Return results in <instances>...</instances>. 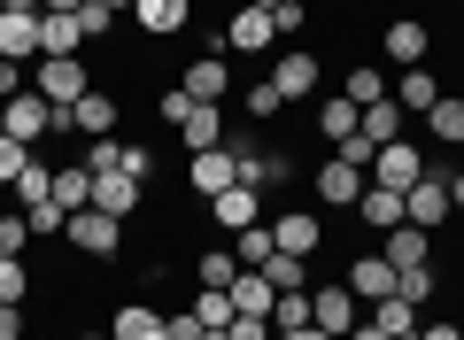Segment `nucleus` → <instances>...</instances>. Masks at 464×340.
<instances>
[{
	"label": "nucleus",
	"instance_id": "nucleus-17",
	"mask_svg": "<svg viewBox=\"0 0 464 340\" xmlns=\"http://www.w3.org/2000/svg\"><path fill=\"white\" fill-rule=\"evenodd\" d=\"M209 217L225 232H248V225H264V194H256V186H225V194L209 201Z\"/></svg>",
	"mask_w": 464,
	"mask_h": 340
},
{
	"label": "nucleus",
	"instance_id": "nucleus-10",
	"mask_svg": "<svg viewBox=\"0 0 464 340\" xmlns=\"http://www.w3.org/2000/svg\"><path fill=\"white\" fill-rule=\"evenodd\" d=\"M418 179H426V162H418L411 140H387L380 155H372V186H395L402 194V186H418Z\"/></svg>",
	"mask_w": 464,
	"mask_h": 340
},
{
	"label": "nucleus",
	"instance_id": "nucleus-47",
	"mask_svg": "<svg viewBox=\"0 0 464 340\" xmlns=\"http://www.w3.org/2000/svg\"><path fill=\"white\" fill-rule=\"evenodd\" d=\"M163 325H170V340H201V333H209V325H201V317H194V302H186V309H170V317H163Z\"/></svg>",
	"mask_w": 464,
	"mask_h": 340
},
{
	"label": "nucleus",
	"instance_id": "nucleus-30",
	"mask_svg": "<svg viewBox=\"0 0 464 340\" xmlns=\"http://www.w3.org/2000/svg\"><path fill=\"white\" fill-rule=\"evenodd\" d=\"M372 325H380L387 340H418V302H402V294H387V302H372Z\"/></svg>",
	"mask_w": 464,
	"mask_h": 340
},
{
	"label": "nucleus",
	"instance_id": "nucleus-2",
	"mask_svg": "<svg viewBox=\"0 0 464 340\" xmlns=\"http://www.w3.org/2000/svg\"><path fill=\"white\" fill-rule=\"evenodd\" d=\"M449 217H457V201H449V170H433V162H426V179H418V186H402V225L441 232Z\"/></svg>",
	"mask_w": 464,
	"mask_h": 340
},
{
	"label": "nucleus",
	"instance_id": "nucleus-42",
	"mask_svg": "<svg viewBox=\"0 0 464 340\" xmlns=\"http://www.w3.org/2000/svg\"><path fill=\"white\" fill-rule=\"evenodd\" d=\"M24 294H32V271H24V256H0V302H16V309H24Z\"/></svg>",
	"mask_w": 464,
	"mask_h": 340
},
{
	"label": "nucleus",
	"instance_id": "nucleus-31",
	"mask_svg": "<svg viewBox=\"0 0 464 340\" xmlns=\"http://www.w3.org/2000/svg\"><path fill=\"white\" fill-rule=\"evenodd\" d=\"M387 85H395V78H387L380 63H348V78H341V93L356 101V109H364V101H387Z\"/></svg>",
	"mask_w": 464,
	"mask_h": 340
},
{
	"label": "nucleus",
	"instance_id": "nucleus-25",
	"mask_svg": "<svg viewBox=\"0 0 464 340\" xmlns=\"http://www.w3.org/2000/svg\"><path fill=\"white\" fill-rule=\"evenodd\" d=\"M54 209H93V170L85 162H54Z\"/></svg>",
	"mask_w": 464,
	"mask_h": 340
},
{
	"label": "nucleus",
	"instance_id": "nucleus-58",
	"mask_svg": "<svg viewBox=\"0 0 464 340\" xmlns=\"http://www.w3.org/2000/svg\"><path fill=\"white\" fill-rule=\"evenodd\" d=\"M70 340H109V333H70Z\"/></svg>",
	"mask_w": 464,
	"mask_h": 340
},
{
	"label": "nucleus",
	"instance_id": "nucleus-52",
	"mask_svg": "<svg viewBox=\"0 0 464 340\" xmlns=\"http://www.w3.org/2000/svg\"><path fill=\"white\" fill-rule=\"evenodd\" d=\"M85 0H47V8H39V16H78Z\"/></svg>",
	"mask_w": 464,
	"mask_h": 340
},
{
	"label": "nucleus",
	"instance_id": "nucleus-59",
	"mask_svg": "<svg viewBox=\"0 0 464 340\" xmlns=\"http://www.w3.org/2000/svg\"><path fill=\"white\" fill-rule=\"evenodd\" d=\"M201 340H232V333H201Z\"/></svg>",
	"mask_w": 464,
	"mask_h": 340
},
{
	"label": "nucleus",
	"instance_id": "nucleus-34",
	"mask_svg": "<svg viewBox=\"0 0 464 340\" xmlns=\"http://www.w3.org/2000/svg\"><path fill=\"white\" fill-rule=\"evenodd\" d=\"M317 131H325V140L341 147L348 131H356V101H348V93H333V101H317Z\"/></svg>",
	"mask_w": 464,
	"mask_h": 340
},
{
	"label": "nucleus",
	"instance_id": "nucleus-9",
	"mask_svg": "<svg viewBox=\"0 0 464 340\" xmlns=\"http://www.w3.org/2000/svg\"><path fill=\"white\" fill-rule=\"evenodd\" d=\"M47 101H39V93H16V101H0V131H8V140H24V147H39V140H47Z\"/></svg>",
	"mask_w": 464,
	"mask_h": 340
},
{
	"label": "nucleus",
	"instance_id": "nucleus-14",
	"mask_svg": "<svg viewBox=\"0 0 464 340\" xmlns=\"http://www.w3.org/2000/svg\"><path fill=\"white\" fill-rule=\"evenodd\" d=\"M348 294H356V302H387V294H395V263L380 256V248H372V256H356L348 263V278H341Z\"/></svg>",
	"mask_w": 464,
	"mask_h": 340
},
{
	"label": "nucleus",
	"instance_id": "nucleus-55",
	"mask_svg": "<svg viewBox=\"0 0 464 340\" xmlns=\"http://www.w3.org/2000/svg\"><path fill=\"white\" fill-rule=\"evenodd\" d=\"M8 8H16V16H39V8H47V0H8Z\"/></svg>",
	"mask_w": 464,
	"mask_h": 340
},
{
	"label": "nucleus",
	"instance_id": "nucleus-33",
	"mask_svg": "<svg viewBox=\"0 0 464 340\" xmlns=\"http://www.w3.org/2000/svg\"><path fill=\"white\" fill-rule=\"evenodd\" d=\"M271 248H279V240H271V225L232 232V256H240V271H264V263H271Z\"/></svg>",
	"mask_w": 464,
	"mask_h": 340
},
{
	"label": "nucleus",
	"instance_id": "nucleus-45",
	"mask_svg": "<svg viewBox=\"0 0 464 340\" xmlns=\"http://www.w3.org/2000/svg\"><path fill=\"white\" fill-rule=\"evenodd\" d=\"M302 24H310V8H302V0H279V8H271V32H279V39H295Z\"/></svg>",
	"mask_w": 464,
	"mask_h": 340
},
{
	"label": "nucleus",
	"instance_id": "nucleus-43",
	"mask_svg": "<svg viewBox=\"0 0 464 340\" xmlns=\"http://www.w3.org/2000/svg\"><path fill=\"white\" fill-rule=\"evenodd\" d=\"M32 155H39V147H24V140H8V131H0V186H16Z\"/></svg>",
	"mask_w": 464,
	"mask_h": 340
},
{
	"label": "nucleus",
	"instance_id": "nucleus-50",
	"mask_svg": "<svg viewBox=\"0 0 464 340\" xmlns=\"http://www.w3.org/2000/svg\"><path fill=\"white\" fill-rule=\"evenodd\" d=\"M418 340H464V325H418Z\"/></svg>",
	"mask_w": 464,
	"mask_h": 340
},
{
	"label": "nucleus",
	"instance_id": "nucleus-53",
	"mask_svg": "<svg viewBox=\"0 0 464 340\" xmlns=\"http://www.w3.org/2000/svg\"><path fill=\"white\" fill-rule=\"evenodd\" d=\"M449 201H457V209H464V170H449Z\"/></svg>",
	"mask_w": 464,
	"mask_h": 340
},
{
	"label": "nucleus",
	"instance_id": "nucleus-39",
	"mask_svg": "<svg viewBox=\"0 0 464 340\" xmlns=\"http://www.w3.org/2000/svg\"><path fill=\"white\" fill-rule=\"evenodd\" d=\"M194 278L201 287H232V278H240V256H232V248H209V256L194 263Z\"/></svg>",
	"mask_w": 464,
	"mask_h": 340
},
{
	"label": "nucleus",
	"instance_id": "nucleus-32",
	"mask_svg": "<svg viewBox=\"0 0 464 340\" xmlns=\"http://www.w3.org/2000/svg\"><path fill=\"white\" fill-rule=\"evenodd\" d=\"M39 54H85L78 16H39Z\"/></svg>",
	"mask_w": 464,
	"mask_h": 340
},
{
	"label": "nucleus",
	"instance_id": "nucleus-15",
	"mask_svg": "<svg viewBox=\"0 0 464 340\" xmlns=\"http://www.w3.org/2000/svg\"><path fill=\"white\" fill-rule=\"evenodd\" d=\"M132 24L148 39H179L186 24H194V0H132Z\"/></svg>",
	"mask_w": 464,
	"mask_h": 340
},
{
	"label": "nucleus",
	"instance_id": "nucleus-41",
	"mask_svg": "<svg viewBox=\"0 0 464 340\" xmlns=\"http://www.w3.org/2000/svg\"><path fill=\"white\" fill-rule=\"evenodd\" d=\"M32 240H39V232H32V217H24V209H8V217H0V256H24Z\"/></svg>",
	"mask_w": 464,
	"mask_h": 340
},
{
	"label": "nucleus",
	"instance_id": "nucleus-3",
	"mask_svg": "<svg viewBox=\"0 0 464 340\" xmlns=\"http://www.w3.org/2000/svg\"><path fill=\"white\" fill-rule=\"evenodd\" d=\"M271 85H279V101H317V85H325V63H317L310 47H286L279 63H271Z\"/></svg>",
	"mask_w": 464,
	"mask_h": 340
},
{
	"label": "nucleus",
	"instance_id": "nucleus-11",
	"mask_svg": "<svg viewBox=\"0 0 464 340\" xmlns=\"http://www.w3.org/2000/svg\"><path fill=\"white\" fill-rule=\"evenodd\" d=\"M140 201H148V186H140V179H124V170H93V209H101V217L124 225Z\"/></svg>",
	"mask_w": 464,
	"mask_h": 340
},
{
	"label": "nucleus",
	"instance_id": "nucleus-49",
	"mask_svg": "<svg viewBox=\"0 0 464 340\" xmlns=\"http://www.w3.org/2000/svg\"><path fill=\"white\" fill-rule=\"evenodd\" d=\"M0 340H24V309L16 302H0Z\"/></svg>",
	"mask_w": 464,
	"mask_h": 340
},
{
	"label": "nucleus",
	"instance_id": "nucleus-19",
	"mask_svg": "<svg viewBox=\"0 0 464 340\" xmlns=\"http://www.w3.org/2000/svg\"><path fill=\"white\" fill-rule=\"evenodd\" d=\"M426 47H433V32H426V24H411V16L387 24V39H380V54H387L395 70H418V63H426Z\"/></svg>",
	"mask_w": 464,
	"mask_h": 340
},
{
	"label": "nucleus",
	"instance_id": "nucleus-29",
	"mask_svg": "<svg viewBox=\"0 0 464 340\" xmlns=\"http://www.w3.org/2000/svg\"><path fill=\"white\" fill-rule=\"evenodd\" d=\"M8 194H16V209H39V201H54V162H47V155H32V162H24V179L8 186Z\"/></svg>",
	"mask_w": 464,
	"mask_h": 340
},
{
	"label": "nucleus",
	"instance_id": "nucleus-44",
	"mask_svg": "<svg viewBox=\"0 0 464 340\" xmlns=\"http://www.w3.org/2000/svg\"><path fill=\"white\" fill-rule=\"evenodd\" d=\"M116 170H124V179H140V186H148V179H155V147L124 140V155H116Z\"/></svg>",
	"mask_w": 464,
	"mask_h": 340
},
{
	"label": "nucleus",
	"instance_id": "nucleus-13",
	"mask_svg": "<svg viewBox=\"0 0 464 340\" xmlns=\"http://www.w3.org/2000/svg\"><path fill=\"white\" fill-rule=\"evenodd\" d=\"M179 85H186L194 101H232V54H194Z\"/></svg>",
	"mask_w": 464,
	"mask_h": 340
},
{
	"label": "nucleus",
	"instance_id": "nucleus-40",
	"mask_svg": "<svg viewBox=\"0 0 464 340\" xmlns=\"http://www.w3.org/2000/svg\"><path fill=\"white\" fill-rule=\"evenodd\" d=\"M395 294H402V302H418V309H426L433 294H441V278H433V263H418V271H395Z\"/></svg>",
	"mask_w": 464,
	"mask_h": 340
},
{
	"label": "nucleus",
	"instance_id": "nucleus-27",
	"mask_svg": "<svg viewBox=\"0 0 464 340\" xmlns=\"http://www.w3.org/2000/svg\"><path fill=\"white\" fill-rule=\"evenodd\" d=\"M418 124H426V131H433L441 147H464V93H441V101H433L426 116H418Z\"/></svg>",
	"mask_w": 464,
	"mask_h": 340
},
{
	"label": "nucleus",
	"instance_id": "nucleus-37",
	"mask_svg": "<svg viewBox=\"0 0 464 340\" xmlns=\"http://www.w3.org/2000/svg\"><path fill=\"white\" fill-rule=\"evenodd\" d=\"M194 317L209 325V333H225V325H232V287H201L194 294Z\"/></svg>",
	"mask_w": 464,
	"mask_h": 340
},
{
	"label": "nucleus",
	"instance_id": "nucleus-8",
	"mask_svg": "<svg viewBox=\"0 0 464 340\" xmlns=\"http://www.w3.org/2000/svg\"><path fill=\"white\" fill-rule=\"evenodd\" d=\"M271 240H279V256H302V263H310L317 248H325V217L286 209V217H271Z\"/></svg>",
	"mask_w": 464,
	"mask_h": 340
},
{
	"label": "nucleus",
	"instance_id": "nucleus-4",
	"mask_svg": "<svg viewBox=\"0 0 464 340\" xmlns=\"http://www.w3.org/2000/svg\"><path fill=\"white\" fill-rule=\"evenodd\" d=\"M232 124H225V101H194V109L179 116V147L186 155H209V147H225Z\"/></svg>",
	"mask_w": 464,
	"mask_h": 340
},
{
	"label": "nucleus",
	"instance_id": "nucleus-23",
	"mask_svg": "<svg viewBox=\"0 0 464 340\" xmlns=\"http://www.w3.org/2000/svg\"><path fill=\"white\" fill-rule=\"evenodd\" d=\"M0 54H8V63H39V16L0 8Z\"/></svg>",
	"mask_w": 464,
	"mask_h": 340
},
{
	"label": "nucleus",
	"instance_id": "nucleus-54",
	"mask_svg": "<svg viewBox=\"0 0 464 340\" xmlns=\"http://www.w3.org/2000/svg\"><path fill=\"white\" fill-rule=\"evenodd\" d=\"M279 340H333V333H317V325H302V333H279Z\"/></svg>",
	"mask_w": 464,
	"mask_h": 340
},
{
	"label": "nucleus",
	"instance_id": "nucleus-22",
	"mask_svg": "<svg viewBox=\"0 0 464 340\" xmlns=\"http://www.w3.org/2000/svg\"><path fill=\"white\" fill-rule=\"evenodd\" d=\"M387 93H395V109H402V116H426L433 101H441V78H433V70L418 63V70H402V78L387 85Z\"/></svg>",
	"mask_w": 464,
	"mask_h": 340
},
{
	"label": "nucleus",
	"instance_id": "nucleus-46",
	"mask_svg": "<svg viewBox=\"0 0 464 340\" xmlns=\"http://www.w3.org/2000/svg\"><path fill=\"white\" fill-rule=\"evenodd\" d=\"M109 8H93V0H85V8H78V32H85V47H101V39H109Z\"/></svg>",
	"mask_w": 464,
	"mask_h": 340
},
{
	"label": "nucleus",
	"instance_id": "nucleus-18",
	"mask_svg": "<svg viewBox=\"0 0 464 340\" xmlns=\"http://www.w3.org/2000/svg\"><path fill=\"white\" fill-rule=\"evenodd\" d=\"M356 131H364L372 147H387V140H411V116H402L395 93H387V101H364V109H356Z\"/></svg>",
	"mask_w": 464,
	"mask_h": 340
},
{
	"label": "nucleus",
	"instance_id": "nucleus-26",
	"mask_svg": "<svg viewBox=\"0 0 464 340\" xmlns=\"http://www.w3.org/2000/svg\"><path fill=\"white\" fill-rule=\"evenodd\" d=\"M356 217H364L372 232H395L402 225V194L395 186H364V194H356Z\"/></svg>",
	"mask_w": 464,
	"mask_h": 340
},
{
	"label": "nucleus",
	"instance_id": "nucleus-57",
	"mask_svg": "<svg viewBox=\"0 0 464 340\" xmlns=\"http://www.w3.org/2000/svg\"><path fill=\"white\" fill-rule=\"evenodd\" d=\"M240 8H279V0H240Z\"/></svg>",
	"mask_w": 464,
	"mask_h": 340
},
{
	"label": "nucleus",
	"instance_id": "nucleus-24",
	"mask_svg": "<svg viewBox=\"0 0 464 340\" xmlns=\"http://www.w3.org/2000/svg\"><path fill=\"white\" fill-rule=\"evenodd\" d=\"M271 39H279V32H271V8H240L232 32H225V47H232V54H264Z\"/></svg>",
	"mask_w": 464,
	"mask_h": 340
},
{
	"label": "nucleus",
	"instance_id": "nucleus-56",
	"mask_svg": "<svg viewBox=\"0 0 464 340\" xmlns=\"http://www.w3.org/2000/svg\"><path fill=\"white\" fill-rule=\"evenodd\" d=\"M93 8H109V16H124V8H132V0H93Z\"/></svg>",
	"mask_w": 464,
	"mask_h": 340
},
{
	"label": "nucleus",
	"instance_id": "nucleus-5",
	"mask_svg": "<svg viewBox=\"0 0 464 340\" xmlns=\"http://www.w3.org/2000/svg\"><path fill=\"white\" fill-rule=\"evenodd\" d=\"M364 170H356V162H341V155H333V162H317V170H310V194L317 201H325V209H356V194H364Z\"/></svg>",
	"mask_w": 464,
	"mask_h": 340
},
{
	"label": "nucleus",
	"instance_id": "nucleus-6",
	"mask_svg": "<svg viewBox=\"0 0 464 340\" xmlns=\"http://www.w3.org/2000/svg\"><path fill=\"white\" fill-rule=\"evenodd\" d=\"M63 240L85 248V256H116V248H124V225H116V217H101V209H70Z\"/></svg>",
	"mask_w": 464,
	"mask_h": 340
},
{
	"label": "nucleus",
	"instance_id": "nucleus-1",
	"mask_svg": "<svg viewBox=\"0 0 464 340\" xmlns=\"http://www.w3.org/2000/svg\"><path fill=\"white\" fill-rule=\"evenodd\" d=\"M32 93L54 101V109L85 101V93H93V70H85V54H39V63H32Z\"/></svg>",
	"mask_w": 464,
	"mask_h": 340
},
{
	"label": "nucleus",
	"instance_id": "nucleus-51",
	"mask_svg": "<svg viewBox=\"0 0 464 340\" xmlns=\"http://www.w3.org/2000/svg\"><path fill=\"white\" fill-rule=\"evenodd\" d=\"M341 340H387V333H380V325H372V317H364V325H348V333H341Z\"/></svg>",
	"mask_w": 464,
	"mask_h": 340
},
{
	"label": "nucleus",
	"instance_id": "nucleus-20",
	"mask_svg": "<svg viewBox=\"0 0 464 340\" xmlns=\"http://www.w3.org/2000/svg\"><path fill=\"white\" fill-rule=\"evenodd\" d=\"M109 340H170V325H163V309H155V302H124L109 317Z\"/></svg>",
	"mask_w": 464,
	"mask_h": 340
},
{
	"label": "nucleus",
	"instance_id": "nucleus-35",
	"mask_svg": "<svg viewBox=\"0 0 464 340\" xmlns=\"http://www.w3.org/2000/svg\"><path fill=\"white\" fill-rule=\"evenodd\" d=\"M264 278H271V294H302V287H310V263H302V256H279V248H271Z\"/></svg>",
	"mask_w": 464,
	"mask_h": 340
},
{
	"label": "nucleus",
	"instance_id": "nucleus-12",
	"mask_svg": "<svg viewBox=\"0 0 464 340\" xmlns=\"http://www.w3.org/2000/svg\"><path fill=\"white\" fill-rule=\"evenodd\" d=\"M310 325L333 333V340H341L348 325H364V317H356V294H348V287H310Z\"/></svg>",
	"mask_w": 464,
	"mask_h": 340
},
{
	"label": "nucleus",
	"instance_id": "nucleus-38",
	"mask_svg": "<svg viewBox=\"0 0 464 340\" xmlns=\"http://www.w3.org/2000/svg\"><path fill=\"white\" fill-rule=\"evenodd\" d=\"M302 325H310V287H302V294H279V302H271V333H302Z\"/></svg>",
	"mask_w": 464,
	"mask_h": 340
},
{
	"label": "nucleus",
	"instance_id": "nucleus-7",
	"mask_svg": "<svg viewBox=\"0 0 464 340\" xmlns=\"http://www.w3.org/2000/svg\"><path fill=\"white\" fill-rule=\"evenodd\" d=\"M186 186H194L201 201H217L225 186H240V155H232V147H209V155H194V162H186Z\"/></svg>",
	"mask_w": 464,
	"mask_h": 340
},
{
	"label": "nucleus",
	"instance_id": "nucleus-36",
	"mask_svg": "<svg viewBox=\"0 0 464 340\" xmlns=\"http://www.w3.org/2000/svg\"><path fill=\"white\" fill-rule=\"evenodd\" d=\"M240 116H248V124H271V116H286V101H279V85H271V78H256L248 93H240Z\"/></svg>",
	"mask_w": 464,
	"mask_h": 340
},
{
	"label": "nucleus",
	"instance_id": "nucleus-28",
	"mask_svg": "<svg viewBox=\"0 0 464 340\" xmlns=\"http://www.w3.org/2000/svg\"><path fill=\"white\" fill-rule=\"evenodd\" d=\"M271 302H279V294H271L264 271H240V278H232V317H271Z\"/></svg>",
	"mask_w": 464,
	"mask_h": 340
},
{
	"label": "nucleus",
	"instance_id": "nucleus-21",
	"mask_svg": "<svg viewBox=\"0 0 464 340\" xmlns=\"http://www.w3.org/2000/svg\"><path fill=\"white\" fill-rule=\"evenodd\" d=\"M380 256L395 263V271H418V263H433V232H418V225H395V232H380Z\"/></svg>",
	"mask_w": 464,
	"mask_h": 340
},
{
	"label": "nucleus",
	"instance_id": "nucleus-48",
	"mask_svg": "<svg viewBox=\"0 0 464 340\" xmlns=\"http://www.w3.org/2000/svg\"><path fill=\"white\" fill-rule=\"evenodd\" d=\"M225 333H232V340H279V333H271V317H232Z\"/></svg>",
	"mask_w": 464,
	"mask_h": 340
},
{
	"label": "nucleus",
	"instance_id": "nucleus-60",
	"mask_svg": "<svg viewBox=\"0 0 464 340\" xmlns=\"http://www.w3.org/2000/svg\"><path fill=\"white\" fill-rule=\"evenodd\" d=\"M0 8H8V0H0Z\"/></svg>",
	"mask_w": 464,
	"mask_h": 340
},
{
	"label": "nucleus",
	"instance_id": "nucleus-16",
	"mask_svg": "<svg viewBox=\"0 0 464 340\" xmlns=\"http://www.w3.org/2000/svg\"><path fill=\"white\" fill-rule=\"evenodd\" d=\"M116 116H124V109H116V93H109V85H93L85 101H70V124H78L85 140H116Z\"/></svg>",
	"mask_w": 464,
	"mask_h": 340
}]
</instances>
